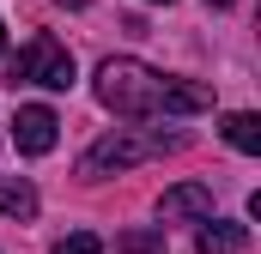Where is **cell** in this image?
I'll use <instances>...</instances> for the list:
<instances>
[{
  "mask_svg": "<svg viewBox=\"0 0 261 254\" xmlns=\"http://www.w3.org/2000/svg\"><path fill=\"white\" fill-rule=\"evenodd\" d=\"M189 145V133H164V127H116V133H103L85 157H79V176H116V170H134V164H146V157H164V151H182Z\"/></svg>",
  "mask_w": 261,
  "mask_h": 254,
  "instance_id": "7a4b0ae2",
  "label": "cell"
},
{
  "mask_svg": "<svg viewBox=\"0 0 261 254\" xmlns=\"http://www.w3.org/2000/svg\"><path fill=\"white\" fill-rule=\"evenodd\" d=\"M158 6H170V0H158Z\"/></svg>",
  "mask_w": 261,
  "mask_h": 254,
  "instance_id": "5bb4252c",
  "label": "cell"
},
{
  "mask_svg": "<svg viewBox=\"0 0 261 254\" xmlns=\"http://www.w3.org/2000/svg\"><path fill=\"white\" fill-rule=\"evenodd\" d=\"M213 6H231V0H213Z\"/></svg>",
  "mask_w": 261,
  "mask_h": 254,
  "instance_id": "4fadbf2b",
  "label": "cell"
},
{
  "mask_svg": "<svg viewBox=\"0 0 261 254\" xmlns=\"http://www.w3.org/2000/svg\"><path fill=\"white\" fill-rule=\"evenodd\" d=\"M12 85H49V91H67V85H73V55H67L55 37H31L24 55L12 61Z\"/></svg>",
  "mask_w": 261,
  "mask_h": 254,
  "instance_id": "3957f363",
  "label": "cell"
},
{
  "mask_svg": "<svg viewBox=\"0 0 261 254\" xmlns=\"http://www.w3.org/2000/svg\"><path fill=\"white\" fill-rule=\"evenodd\" d=\"M0 212L6 218H37V188L24 176H0Z\"/></svg>",
  "mask_w": 261,
  "mask_h": 254,
  "instance_id": "52a82bcc",
  "label": "cell"
},
{
  "mask_svg": "<svg viewBox=\"0 0 261 254\" xmlns=\"http://www.w3.org/2000/svg\"><path fill=\"white\" fill-rule=\"evenodd\" d=\"M0 55H6V30H0Z\"/></svg>",
  "mask_w": 261,
  "mask_h": 254,
  "instance_id": "7c38bea8",
  "label": "cell"
},
{
  "mask_svg": "<svg viewBox=\"0 0 261 254\" xmlns=\"http://www.w3.org/2000/svg\"><path fill=\"white\" fill-rule=\"evenodd\" d=\"M55 6H91V0H55Z\"/></svg>",
  "mask_w": 261,
  "mask_h": 254,
  "instance_id": "8fae6325",
  "label": "cell"
},
{
  "mask_svg": "<svg viewBox=\"0 0 261 254\" xmlns=\"http://www.w3.org/2000/svg\"><path fill=\"white\" fill-rule=\"evenodd\" d=\"M200 224H206V218H200ZM243 242H249V230H243V224H206V230L195 236L200 254H243Z\"/></svg>",
  "mask_w": 261,
  "mask_h": 254,
  "instance_id": "8992f818",
  "label": "cell"
},
{
  "mask_svg": "<svg viewBox=\"0 0 261 254\" xmlns=\"http://www.w3.org/2000/svg\"><path fill=\"white\" fill-rule=\"evenodd\" d=\"M158 248H164L158 230H134V236H122V254H158Z\"/></svg>",
  "mask_w": 261,
  "mask_h": 254,
  "instance_id": "30bf717a",
  "label": "cell"
},
{
  "mask_svg": "<svg viewBox=\"0 0 261 254\" xmlns=\"http://www.w3.org/2000/svg\"><path fill=\"white\" fill-rule=\"evenodd\" d=\"M55 133H61V121H55V109H43V103H24V109L12 115V139H18L24 157L55 151Z\"/></svg>",
  "mask_w": 261,
  "mask_h": 254,
  "instance_id": "5b68a950",
  "label": "cell"
},
{
  "mask_svg": "<svg viewBox=\"0 0 261 254\" xmlns=\"http://www.w3.org/2000/svg\"><path fill=\"white\" fill-rule=\"evenodd\" d=\"M55 254H103V242H97L91 230H73V236H61V242H55Z\"/></svg>",
  "mask_w": 261,
  "mask_h": 254,
  "instance_id": "9c48e42d",
  "label": "cell"
},
{
  "mask_svg": "<svg viewBox=\"0 0 261 254\" xmlns=\"http://www.w3.org/2000/svg\"><path fill=\"white\" fill-rule=\"evenodd\" d=\"M225 139H231L237 151H249V157H255V151H261V115H249V109L225 115Z\"/></svg>",
  "mask_w": 261,
  "mask_h": 254,
  "instance_id": "ba28073f",
  "label": "cell"
},
{
  "mask_svg": "<svg viewBox=\"0 0 261 254\" xmlns=\"http://www.w3.org/2000/svg\"><path fill=\"white\" fill-rule=\"evenodd\" d=\"M97 103L128 115V121H146V115H200V109H213V91L189 85V79H170L146 61L110 55L97 67Z\"/></svg>",
  "mask_w": 261,
  "mask_h": 254,
  "instance_id": "6da1fadb",
  "label": "cell"
},
{
  "mask_svg": "<svg viewBox=\"0 0 261 254\" xmlns=\"http://www.w3.org/2000/svg\"><path fill=\"white\" fill-rule=\"evenodd\" d=\"M158 218L164 224H200L213 218V188L206 182H176V188L158 194Z\"/></svg>",
  "mask_w": 261,
  "mask_h": 254,
  "instance_id": "277c9868",
  "label": "cell"
}]
</instances>
